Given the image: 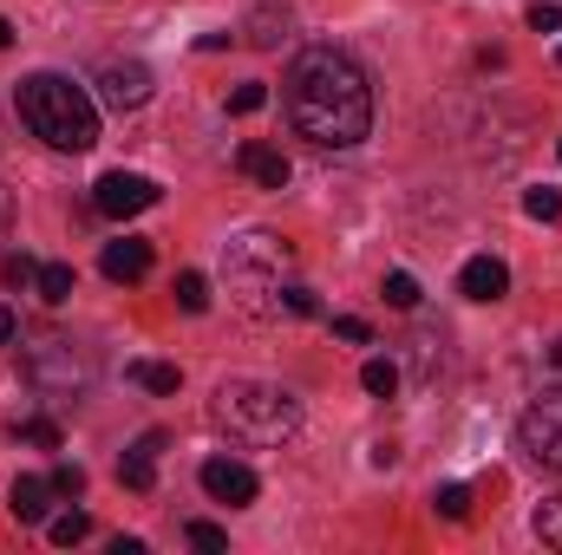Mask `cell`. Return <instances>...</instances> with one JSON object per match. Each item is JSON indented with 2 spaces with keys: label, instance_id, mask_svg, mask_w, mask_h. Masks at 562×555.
Listing matches in <instances>:
<instances>
[{
  "label": "cell",
  "instance_id": "cell-1",
  "mask_svg": "<svg viewBox=\"0 0 562 555\" xmlns=\"http://www.w3.org/2000/svg\"><path fill=\"white\" fill-rule=\"evenodd\" d=\"M281 99H288L294 138H307L314 150H353L373 132V79L340 46H307L288 66Z\"/></svg>",
  "mask_w": 562,
  "mask_h": 555
},
{
  "label": "cell",
  "instance_id": "cell-2",
  "mask_svg": "<svg viewBox=\"0 0 562 555\" xmlns=\"http://www.w3.org/2000/svg\"><path fill=\"white\" fill-rule=\"evenodd\" d=\"M210 424L229 438V444H249V451H269L288 444L294 424H301V399L276 386V380H223L216 399H210Z\"/></svg>",
  "mask_w": 562,
  "mask_h": 555
},
{
  "label": "cell",
  "instance_id": "cell-3",
  "mask_svg": "<svg viewBox=\"0 0 562 555\" xmlns=\"http://www.w3.org/2000/svg\"><path fill=\"white\" fill-rule=\"evenodd\" d=\"M20 118H26V132L40 144H53V150H92L99 144V105H92V92L86 86H72V79H59V72H33V79H20Z\"/></svg>",
  "mask_w": 562,
  "mask_h": 555
},
{
  "label": "cell",
  "instance_id": "cell-4",
  "mask_svg": "<svg viewBox=\"0 0 562 555\" xmlns=\"http://www.w3.org/2000/svg\"><path fill=\"white\" fill-rule=\"evenodd\" d=\"M281 269H288V242H281L276 229H249V236H236L229 249H223V275L236 294H281Z\"/></svg>",
  "mask_w": 562,
  "mask_h": 555
},
{
  "label": "cell",
  "instance_id": "cell-5",
  "mask_svg": "<svg viewBox=\"0 0 562 555\" xmlns=\"http://www.w3.org/2000/svg\"><path fill=\"white\" fill-rule=\"evenodd\" d=\"M26 373H33L46 393H79V386L92 380L86 353H79L66 333H33V347H26Z\"/></svg>",
  "mask_w": 562,
  "mask_h": 555
},
{
  "label": "cell",
  "instance_id": "cell-6",
  "mask_svg": "<svg viewBox=\"0 0 562 555\" xmlns=\"http://www.w3.org/2000/svg\"><path fill=\"white\" fill-rule=\"evenodd\" d=\"M517 444H524L537 464L562 471V386L537 393V399L524 406V418H517Z\"/></svg>",
  "mask_w": 562,
  "mask_h": 555
},
{
  "label": "cell",
  "instance_id": "cell-7",
  "mask_svg": "<svg viewBox=\"0 0 562 555\" xmlns=\"http://www.w3.org/2000/svg\"><path fill=\"white\" fill-rule=\"evenodd\" d=\"M157 196H164V190H157L150 177H138V170H105V177L92 183V209H99V216H112V223L144 216Z\"/></svg>",
  "mask_w": 562,
  "mask_h": 555
},
{
  "label": "cell",
  "instance_id": "cell-8",
  "mask_svg": "<svg viewBox=\"0 0 562 555\" xmlns=\"http://www.w3.org/2000/svg\"><path fill=\"white\" fill-rule=\"evenodd\" d=\"M196 484H203V497L210 503H229V510H243V503H256V471L249 464H236V457H203V471H196Z\"/></svg>",
  "mask_w": 562,
  "mask_h": 555
},
{
  "label": "cell",
  "instance_id": "cell-9",
  "mask_svg": "<svg viewBox=\"0 0 562 555\" xmlns=\"http://www.w3.org/2000/svg\"><path fill=\"white\" fill-rule=\"evenodd\" d=\"M99 99H105L112 112H138L144 99H150V66H138V59L105 66V72H99Z\"/></svg>",
  "mask_w": 562,
  "mask_h": 555
},
{
  "label": "cell",
  "instance_id": "cell-10",
  "mask_svg": "<svg viewBox=\"0 0 562 555\" xmlns=\"http://www.w3.org/2000/svg\"><path fill=\"white\" fill-rule=\"evenodd\" d=\"M236 170H243L249 183H262V190H288V177H294V163L281 157L276 144H256V138L236 150Z\"/></svg>",
  "mask_w": 562,
  "mask_h": 555
},
{
  "label": "cell",
  "instance_id": "cell-11",
  "mask_svg": "<svg viewBox=\"0 0 562 555\" xmlns=\"http://www.w3.org/2000/svg\"><path fill=\"white\" fill-rule=\"evenodd\" d=\"M458 294H464V301H504V294H510V269H504L497 256H471V262L458 269Z\"/></svg>",
  "mask_w": 562,
  "mask_h": 555
},
{
  "label": "cell",
  "instance_id": "cell-12",
  "mask_svg": "<svg viewBox=\"0 0 562 555\" xmlns=\"http://www.w3.org/2000/svg\"><path fill=\"white\" fill-rule=\"evenodd\" d=\"M53 477H13V490H7V503H13V523H46L53 517Z\"/></svg>",
  "mask_w": 562,
  "mask_h": 555
},
{
  "label": "cell",
  "instance_id": "cell-13",
  "mask_svg": "<svg viewBox=\"0 0 562 555\" xmlns=\"http://www.w3.org/2000/svg\"><path fill=\"white\" fill-rule=\"evenodd\" d=\"M99 269H105L112 281H144V275H150V242H138V236H119V242H105Z\"/></svg>",
  "mask_w": 562,
  "mask_h": 555
},
{
  "label": "cell",
  "instance_id": "cell-14",
  "mask_svg": "<svg viewBox=\"0 0 562 555\" xmlns=\"http://www.w3.org/2000/svg\"><path fill=\"white\" fill-rule=\"evenodd\" d=\"M157 451H164V431H144L138 444L119 457V477H125V490H150V484H157Z\"/></svg>",
  "mask_w": 562,
  "mask_h": 555
},
{
  "label": "cell",
  "instance_id": "cell-15",
  "mask_svg": "<svg viewBox=\"0 0 562 555\" xmlns=\"http://www.w3.org/2000/svg\"><path fill=\"white\" fill-rule=\"evenodd\" d=\"M33 287H40V301H46V307H66V301H72V287H79V275H72L66 262H40Z\"/></svg>",
  "mask_w": 562,
  "mask_h": 555
},
{
  "label": "cell",
  "instance_id": "cell-16",
  "mask_svg": "<svg viewBox=\"0 0 562 555\" xmlns=\"http://www.w3.org/2000/svg\"><path fill=\"white\" fill-rule=\"evenodd\" d=\"M125 380L144 386V393H177V386H183V373H177V366H164V360H132V366H125Z\"/></svg>",
  "mask_w": 562,
  "mask_h": 555
},
{
  "label": "cell",
  "instance_id": "cell-17",
  "mask_svg": "<svg viewBox=\"0 0 562 555\" xmlns=\"http://www.w3.org/2000/svg\"><path fill=\"white\" fill-rule=\"evenodd\" d=\"M360 386H367L373 399H393V393H400V366H393V360H367V366H360Z\"/></svg>",
  "mask_w": 562,
  "mask_h": 555
},
{
  "label": "cell",
  "instance_id": "cell-18",
  "mask_svg": "<svg viewBox=\"0 0 562 555\" xmlns=\"http://www.w3.org/2000/svg\"><path fill=\"white\" fill-rule=\"evenodd\" d=\"M86 530H92V517H86V510H66V517H46V536H53L59 550H72V543H86Z\"/></svg>",
  "mask_w": 562,
  "mask_h": 555
},
{
  "label": "cell",
  "instance_id": "cell-19",
  "mask_svg": "<svg viewBox=\"0 0 562 555\" xmlns=\"http://www.w3.org/2000/svg\"><path fill=\"white\" fill-rule=\"evenodd\" d=\"M380 294H386V307H400V314H413V307H419V281L406 275V269H393V275L380 281Z\"/></svg>",
  "mask_w": 562,
  "mask_h": 555
},
{
  "label": "cell",
  "instance_id": "cell-20",
  "mask_svg": "<svg viewBox=\"0 0 562 555\" xmlns=\"http://www.w3.org/2000/svg\"><path fill=\"white\" fill-rule=\"evenodd\" d=\"M170 294H177V307H183V314H203V307H210V281L196 275V269H190V275H177Z\"/></svg>",
  "mask_w": 562,
  "mask_h": 555
},
{
  "label": "cell",
  "instance_id": "cell-21",
  "mask_svg": "<svg viewBox=\"0 0 562 555\" xmlns=\"http://www.w3.org/2000/svg\"><path fill=\"white\" fill-rule=\"evenodd\" d=\"M431 510H438L445 523H464V517H471V490H464V484H445V490L431 497Z\"/></svg>",
  "mask_w": 562,
  "mask_h": 555
},
{
  "label": "cell",
  "instance_id": "cell-22",
  "mask_svg": "<svg viewBox=\"0 0 562 555\" xmlns=\"http://www.w3.org/2000/svg\"><path fill=\"white\" fill-rule=\"evenodd\" d=\"M537 536H543L550 550H562V497H543V510H537Z\"/></svg>",
  "mask_w": 562,
  "mask_h": 555
},
{
  "label": "cell",
  "instance_id": "cell-23",
  "mask_svg": "<svg viewBox=\"0 0 562 555\" xmlns=\"http://www.w3.org/2000/svg\"><path fill=\"white\" fill-rule=\"evenodd\" d=\"M262 105H269L262 79H249V86H236V92H229V112H236V118H249V112H262Z\"/></svg>",
  "mask_w": 562,
  "mask_h": 555
},
{
  "label": "cell",
  "instance_id": "cell-24",
  "mask_svg": "<svg viewBox=\"0 0 562 555\" xmlns=\"http://www.w3.org/2000/svg\"><path fill=\"white\" fill-rule=\"evenodd\" d=\"M524 209H530L537 223H557V216H562V196H557V190H530V196H524Z\"/></svg>",
  "mask_w": 562,
  "mask_h": 555
},
{
  "label": "cell",
  "instance_id": "cell-25",
  "mask_svg": "<svg viewBox=\"0 0 562 555\" xmlns=\"http://www.w3.org/2000/svg\"><path fill=\"white\" fill-rule=\"evenodd\" d=\"M20 438H26V444H46V451H59V424H53V418H26V424H20Z\"/></svg>",
  "mask_w": 562,
  "mask_h": 555
},
{
  "label": "cell",
  "instance_id": "cell-26",
  "mask_svg": "<svg viewBox=\"0 0 562 555\" xmlns=\"http://www.w3.org/2000/svg\"><path fill=\"white\" fill-rule=\"evenodd\" d=\"M334 333H340V340H353V347H367V340H373V327H367L360 314H340V320H334Z\"/></svg>",
  "mask_w": 562,
  "mask_h": 555
},
{
  "label": "cell",
  "instance_id": "cell-27",
  "mask_svg": "<svg viewBox=\"0 0 562 555\" xmlns=\"http://www.w3.org/2000/svg\"><path fill=\"white\" fill-rule=\"evenodd\" d=\"M53 490H59V497H79V490H86V471H79V464H59V471H53Z\"/></svg>",
  "mask_w": 562,
  "mask_h": 555
},
{
  "label": "cell",
  "instance_id": "cell-28",
  "mask_svg": "<svg viewBox=\"0 0 562 555\" xmlns=\"http://www.w3.org/2000/svg\"><path fill=\"white\" fill-rule=\"evenodd\" d=\"M530 26H537V33H557V26H562V7H557V0H537V7H530Z\"/></svg>",
  "mask_w": 562,
  "mask_h": 555
},
{
  "label": "cell",
  "instance_id": "cell-29",
  "mask_svg": "<svg viewBox=\"0 0 562 555\" xmlns=\"http://www.w3.org/2000/svg\"><path fill=\"white\" fill-rule=\"evenodd\" d=\"M190 543H196V550H229V536H223L216 523H190Z\"/></svg>",
  "mask_w": 562,
  "mask_h": 555
},
{
  "label": "cell",
  "instance_id": "cell-30",
  "mask_svg": "<svg viewBox=\"0 0 562 555\" xmlns=\"http://www.w3.org/2000/svg\"><path fill=\"white\" fill-rule=\"evenodd\" d=\"M281 307H288V314H314V294H307V287H281Z\"/></svg>",
  "mask_w": 562,
  "mask_h": 555
},
{
  "label": "cell",
  "instance_id": "cell-31",
  "mask_svg": "<svg viewBox=\"0 0 562 555\" xmlns=\"http://www.w3.org/2000/svg\"><path fill=\"white\" fill-rule=\"evenodd\" d=\"M33 275H40V262H26V256H13V262H7V281H13V287H26Z\"/></svg>",
  "mask_w": 562,
  "mask_h": 555
},
{
  "label": "cell",
  "instance_id": "cell-32",
  "mask_svg": "<svg viewBox=\"0 0 562 555\" xmlns=\"http://www.w3.org/2000/svg\"><path fill=\"white\" fill-rule=\"evenodd\" d=\"M7 236H13V190L0 183V242H7Z\"/></svg>",
  "mask_w": 562,
  "mask_h": 555
},
{
  "label": "cell",
  "instance_id": "cell-33",
  "mask_svg": "<svg viewBox=\"0 0 562 555\" xmlns=\"http://www.w3.org/2000/svg\"><path fill=\"white\" fill-rule=\"evenodd\" d=\"M20 340V320H13V307H0V347H13Z\"/></svg>",
  "mask_w": 562,
  "mask_h": 555
},
{
  "label": "cell",
  "instance_id": "cell-34",
  "mask_svg": "<svg viewBox=\"0 0 562 555\" xmlns=\"http://www.w3.org/2000/svg\"><path fill=\"white\" fill-rule=\"evenodd\" d=\"M7 39H13V26H7V13H0V46H7Z\"/></svg>",
  "mask_w": 562,
  "mask_h": 555
},
{
  "label": "cell",
  "instance_id": "cell-35",
  "mask_svg": "<svg viewBox=\"0 0 562 555\" xmlns=\"http://www.w3.org/2000/svg\"><path fill=\"white\" fill-rule=\"evenodd\" d=\"M550 360H557V366H562V340H557V347H550Z\"/></svg>",
  "mask_w": 562,
  "mask_h": 555
},
{
  "label": "cell",
  "instance_id": "cell-36",
  "mask_svg": "<svg viewBox=\"0 0 562 555\" xmlns=\"http://www.w3.org/2000/svg\"><path fill=\"white\" fill-rule=\"evenodd\" d=\"M557 59H562V46H557Z\"/></svg>",
  "mask_w": 562,
  "mask_h": 555
}]
</instances>
